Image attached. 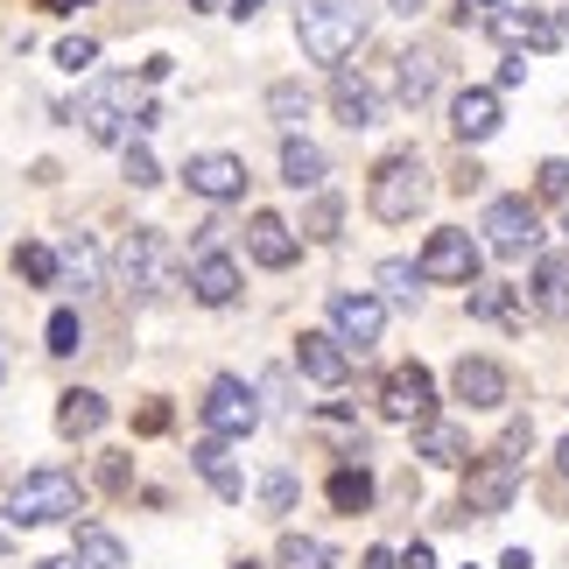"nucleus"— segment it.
I'll return each mask as SVG.
<instances>
[{
	"label": "nucleus",
	"mask_w": 569,
	"mask_h": 569,
	"mask_svg": "<svg viewBox=\"0 0 569 569\" xmlns=\"http://www.w3.org/2000/svg\"><path fill=\"white\" fill-rule=\"evenodd\" d=\"M366 21H373V0H310V8L296 14V42L310 63H345L359 50Z\"/></svg>",
	"instance_id": "f257e3e1"
},
{
	"label": "nucleus",
	"mask_w": 569,
	"mask_h": 569,
	"mask_svg": "<svg viewBox=\"0 0 569 569\" xmlns=\"http://www.w3.org/2000/svg\"><path fill=\"white\" fill-rule=\"evenodd\" d=\"M535 443V422H507V436L471 457V478H465V513H499L507 499L520 492V450Z\"/></svg>",
	"instance_id": "f03ea898"
},
{
	"label": "nucleus",
	"mask_w": 569,
	"mask_h": 569,
	"mask_svg": "<svg viewBox=\"0 0 569 569\" xmlns=\"http://www.w3.org/2000/svg\"><path fill=\"white\" fill-rule=\"evenodd\" d=\"M113 289L120 296H141V302H156L177 289V253H169V239L156 226H134L120 239V253H113Z\"/></svg>",
	"instance_id": "7ed1b4c3"
},
{
	"label": "nucleus",
	"mask_w": 569,
	"mask_h": 569,
	"mask_svg": "<svg viewBox=\"0 0 569 569\" xmlns=\"http://www.w3.org/2000/svg\"><path fill=\"white\" fill-rule=\"evenodd\" d=\"M366 204H373L380 226H408V218L429 204V162L415 156V148L387 156V162L373 169V183H366Z\"/></svg>",
	"instance_id": "20e7f679"
},
{
	"label": "nucleus",
	"mask_w": 569,
	"mask_h": 569,
	"mask_svg": "<svg viewBox=\"0 0 569 569\" xmlns=\"http://www.w3.org/2000/svg\"><path fill=\"white\" fill-rule=\"evenodd\" d=\"M63 513H78V478L63 465H42V471H29L8 492V520H14V528H50V520H63Z\"/></svg>",
	"instance_id": "39448f33"
},
{
	"label": "nucleus",
	"mask_w": 569,
	"mask_h": 569,
	"mask_svg": "<svg viewBox=\"0 0 569 569\" xmlns=\"http://www.w3.org/2000/svg\"><path fill=\"white\" fill-rule=\"evenodd\" d=\"M78 120H84L92 141H134L148 127V106H134V78H106L99 92L78 106Z\"/></svg>",
	"instance_id": "423d86ee"
},
{
	"label": "nucleus",
	"mask_w": 569,
	"mask_h": 569,
	"mask_svg": "<svg viewBox=\"0 0 569 569\" xmlns=\"http://www.w3.org/2000/svg\"><path fill=\"white\" fill-rule=\"evenodd\" d=\"M486 247H492L499 260L535 253V247H541V211L528 204V197H492V211H486Z\"/></svg>",
	"instance_id": "0eeeda50"
},
{
	"label": "nucleus",
	"mask_w": 569,
	"mask_h": 569,
	"mask_svg": "<svg viewBox=\"0 0 569 569\" xmlns=\"http://www.w3.org/2000/svg\"><path fill=\"white\" fill-rule=\"evenodd\" d=\"M204 429L211 436H226V443H232V436H253L260 429V393L247 387V380H211V393H204Z\"/></svg>",
	"instance_id": "6e6552de"
},
{
	"label": "nucleus",
	"mask_w": 569,
	"mask_h": 569,
	"mask_svg": "<svg viewBox=\"0 0 569 569\" xmlns=\"http://www.w3.org/2000/svg\"><path fill=\"white\" fill-rule=\"evenodd\" d=\"M492 36L507 42L513 57H520V50H556V42L569 36V21H556L549 8H499V14H492Z\"/></svg>",
	"instance_id": "1a4fd4ad"
},
{
	"label": "nucleus",
	"mask_w": 569,
	"mask_h": 569,
	"mask_svg": "<svg viewBox=\"0 0 569 569\" xmlns=\"http://www.w3.org/2000/svg\"><path fill=\"white\" fill-rule=\"evenodd\" d=\"M380 408H387V422H429L436 415V380L422 366H393L387 387H380Z\"/></svg>",
	"instance_id": "9d476101"
},
{
	"label": "nucleus",
	"mask_w": 569,
	"mask_h": 569,
	"mask_svg": "<svg viewBox=\"0 0 569 569\" xmlns=\"http://www.w3.org/2000/svg\"><path fill=\"white\" fill-rule=\"evenodd\" d=\"M422 274L429 281H478V247H471V232H429V247H422Z\"/></svg>",
	"instance_id": "9b49d317"
},
{
	"label": "nucleus",
	"mask_w": 569,
	"mask_h": 569,
	"mask_svg": "<svg viewBox=\"0 0 569 569\" xmlns=\"http://www.w3.org/2000/svg\"><path fill=\"white\" fill-rule=\"evenodd\" d=\"M296 366L317 387H345V373H352V345H345L338 331H302L296 338Z\"/></svg>",
	"instance_id": "f8f14e48"
},
{
	"label": "nucleus",
	"mask_w": 569,
	"mask_h": 569,
	"mask_svg": "<svg viewBox=\"0 0 569 569\" xmlns=\"http://www.w3.org/2000/svg\"><path fill=\"white\" fill-rule=\"evenodd\" d=\"M380 323H387V302L380 296H352V289L331 296V331L352 345V352H366V345L380 338Z\"/></svg>",
	"instance_id": "ddd939ff"
},
{
	"label": "nucleus",
	"mask_w": 569,
	"mask_h": 569,
	"mask_svg": "<svg viewBox=\"0 0 569 569\" xmlns=\"http://www.w3.org/2000/svg\"><path fill=\"white\" fill-rule=\"evenodd\" d=\"M436 84H443V57H436L429 42H415V50L393 57V99L401 106H429Z\"/></svg>",
	"instance_id": "4468645a"
},
{
	"label": "nucleus",
	"mask_w": 569,
	"mask_h": 569,
	"mask_svg": "<svg viewBox=\"0 0 569 569\" xmlns=\"http://www.w3.org/2000/svg\"><path fill=\"white\" fill-rule=\"evenodd\" d=\"M183 183L197 197H211V204H232V197L247 190V162H239V156H190Z\"/></svg>",
	"instance_id": "2eb2a0df"
},
{
	"label": "nucleus",
	"mask_w": 569,
	"mask_h": 569,
	"mask_svg": "<svg viewBox=\"0 0 569 569\" xmlns=\"http://www.w3.org/2000/svg\"><path fill=\"white\" fill-rule=\"evenodd\" d=\"M450 127H457V141H492V134H499V92H486V84L457 92Z\"/></svg>",
	"instance_id": "dca6fc26"
},
{
	"label": "nucleus",
	"mask_w": 569,
	"mask_h": 569,
	"mask_svg": "<svg viewBox=\"0 0 569 569\" xmlns=\"http://www.w3.org/2000/svg\"><path fill=\"white\" fill-rule=\"evenodd\" d=\"M331 106H338V120L352 127V134H359V127H380V92L359 71H338L331 78Z\"/></svg>",
	"instance_id": "f3484780"
},
{
	"label": "nucleus",
	"mask_w": 569,
	"mask_h": 569,
	"mask_svg": "<svg viewBox=\"0 0 569 569\" xmlns=\"http://www.w3.org/2000/svg\"><path fill=\"white\" fill-rule=\"evenodd\" d=\"M247 247H253L260 268H296V232H289V218H274V211H253Z\"/></svg>",
	"instance_id": "a211bd4d"
},
{
	"label": "nucleus",
	"mask_w": 569,
	"mask_h": 569,
	"mask_svg": "<svg viewBox=\"0 0 569 569\" xmlns=\"http://www.w3.org/2000/svg\"><path fill=\"white\" fill-rule=\"evenodd\" d=\"M190 296L204 302V310H226V302L239 296V268L226 253H197V268H190Z\"/></svg>",
	"instance_id": "6ab92c4d"
},
{
	"label": "nucleus",
	"mask_w": 569,
	"mask_h": 569,
	"mask_svg": "<svg viewBox=\"0 0 569 569\" xmlns=\"http://www.w3.org/2000/svg\"><path fill=\"white\" fill-rule=\"evenodd\" d=\"M450 387H457V401H471V408H499V401H507V373H499L492 359H457Z\"/></svg>",
	"instance_id": "aec40b11"
},
{
	"label": "nucleus",
	"mask_w": 569,
	"mask_h": 569,
	"mask_svg": "<svg viewBox=\"0 0 569 569\" xmlns=\"http://www.w3.org/2000/svg\"><path fill=\"white\" fill-rule=\"evenodd\" d=\"M106 415H113V408H106V393L71 387V393L57 401V429H63V436H99V429H106Z\"/></svg>",
	"instance_id": "412c9836"
},
{
	"label": "nucleus",
	"mask_w": 569,
	"mask_h": 569,
	"mask_svg": "<svg viewBox=\"0 0 569 569\" xmlns=\"http://www.w3.org/2000/svg\"><path fill=\"white\" fill-rule=\"evenodd\" d=\"M190 457H197V471H204V486H211L218 499H239V492H247V478L232 471V450H226V436H204V443H197Z\"/></svg>",
	"instance_id": "4be33fe9"
},
{
	"label": "nucleus",
	"mask_w": 569,
	"mask_h": 569,
	"mask_svg": "<svg viewBox=\"0 0 569 569\" xmlns=\"http://www.w3.org/2000/svg\"><path fill=\"white\" fill-rule=\"evenodd\" d=\"M535 310L556 317V323H569V253H549L535 268Z\"/></svg>",
	"instance_id": "5701e85b"
},
{
	"label": "nucleus",
	"mask_w": 569,
	"mask_h": 569,
	"mask_svg": "<svg viewBox=\"0 0 569 569\" xmlns=\"http://www.w3.org/2000/svg\"><path fill=\"white\" fill-rule=\"evenodd\" d=\"M57 260H63V281H57V289H99V247H92V232H71L57 247Z\"/></svg>",
	"instance_id": "b1692460"
},
{
	"label": "nucleus",
	"mask_w": 569,
	"mask_h": 569,
	"mask_svg": "<svg viewBox=\"0 0 569 569\" xmlns=\"http://www.w3.org/2000/svg\"><path fill=\"white\" fill-rule=\"evenodd\" d=\"M422 457L436 471H457V465H471V436L450 422H422Z\"/></svg>",
	"instance_id": "393cba45"
},
{
	"label": "nucleus",
	"mask_w": 569,
	"mask_h": 569,
	"mask_svg": "<svg viewBox=\"0 0 569 569\" xmlns=\"http://www.w3.org/2000/svg\"><path fill=\"white\" fill-rule=\"evenodd\" d=\"M281 183H289V190H323V148L281 141Z\"/></svg>",
	"instance_id": "a878e982"
},
{
	"label": "nucleus",
	"mask_w": 569,
	"mask_h": 569,
	"mask_svg": "<svg viewBox=\"0 0 569 569\" xmlns=\"http://www.w3.org/2000/svg\"><path fill=\"white\" fill-rule=\"evenodd\" d=\"M323 492H331L338 513H366V507H373V478H366V465H338Z\"/></svg>",
	"instance_id": "bb28decb"
},
{
	"label": "nucleus",
	"mask_w": 569,
	"mask_h": 569,
	"mask_svg": "<svg viewBox=\"0 0 569 569\" xmlns=\"http://www.w3.org/2000/svg\"><path fill=\"white\" fill-rule=\"evenodd\" d=\"M422 260H380V289L387 302H401V310H415V296H422Z\"/></svg>",
	"instance_id": "cd10ccee"
},
{
	"label": "nucleus",
	"mask_w": 569,
	"mask_h": 569,
	"mask_svg": "<svg viewBox=\"0 0 569 569\" xmlns=\"http://www.w3.org/2000/svg\"><path fill=\"white\" fill-rule=\"evenodd\" d=\"M78 562L84 569H127V549H120V535H106V528H78Z\"/></svg>",
	"instance_id": "c85d7f7f"
},
{
	"label": "nucleus",
	"mask_w": 569,
	"mask_h": 569,
	"mask_svg": "<svg viewBox=\"0 0 569 569\" xmlns=\"http://www.w3.org/2000/svg\"><path fill=\"white\" fill-rule=\"evenodd\" d=\"M14 268H21V281H36V289H57V281H63V260L50 247H21Z\"/></svg>",
	"instance_id": "c756f323"
},
{
	"label": "nucleus",
	"mask_w": 569,
	"mask_h": 569,
	"mask_svg": "<svg viewBox=\"0 0 569 569\" xmlns=\"http://www.w3.org/2000/svg\"><path fill=\"white\" fill-rule=\"evenodd\" d=\"M281 569H331V549L323 541H310V535H281V556H274Z\"/></svg>",
	"instance_id": "7c9ffc66"
},
{
	"label": "nucleus",
	"mask_w": 569,
	"mask_h": 569,
	"mask_svg": "<svg viewBox=\"0 0 569 569\" xmlns=\"http://www.w3.org/2000/svg\"><path fill=\"white\" fill-rule=\"evenodd\" d=\"M268 106H274V120H281V127H302V113H310V92H302L296 78H281L274 92H268Z\"/></svg>",
	"instance_id": "2f4dec72"
},
{
	"label": "nucleus",
	"mask_w": 569,
	"mask_h": 569,
	"mask_svg": "<svg viewBox=\"0 0 569 569\" xmlns=\"http://www.w3.org/2000/svg\"><path fill=\"white\" fill-rule=\"evenodd\" d=\"M471 317H492V323H520V302H513V289H478V296H471Z\"/></svg>",
	"instance_id": "473e14b6"
},
{
	"label": "nucleus",
	"mask_w": 569,
	"mask_h": 569,
	"mask_svg": "<svg viewBox=\"0 0 569 569\" xmlns=\"http://www.w3.org/2000/svg\"><path fill=\"white\" fill-rule=\"evenodd\" d=\"M78 345H84V317H78V310H57V317H50V352L71 359Z\"/></svg>",
	"instance_id": "72a5a7b5"
},
{
	"label": "nucleus",
	"mask_w": 569,
	"mask_h": 569,
	"mask_svg": "<svg viewBox=\"0 0 569 569\" xmlns=\"http://www.w3.org/2000/svg\"><path fill=\"white\" fill-rule=\"evenodd\" d=\"M127 183H134V190H156L162 183V169H156V156H148L141 141H127Z\"/></svg>",
	"instance_id": "f704fd0d"
},
{
	"label": "nucleus",
	"mask_w": 569,
	"mask_h": 569,
	"mask_svg": "<svg viewBox=\"0 0 569 569\" xmlns=\"http://www.w3.org/2000/svg\"><path fill=\"white\" fill-rule=\"evenodd\" d=\"M260 507H268V513H289V507H296V471H268V486H260Z\"/></svg>",
	"instance_id": "c9c22d12"
},
{
	"label": "nucleus",
	"mask_w": 569,
	"mask_h": 569,
	"mask_svg": "<svg viewBox=\"0 0 569 569\" xmlns=\"http://www.w3.org/2000/svg\"><path fill=\"white\" fill-rule=\"evenodd\" d=\"M535 197H549V204H556V197H569V162L562 156H549V162L535 169Z\"/></svg>",
	"instance_id": "e433bc0d"
},
{
	"label": "nucleus",
	"mask_w": 569,
	"mask_h": 569,
	"mask_svg": "<svg viewBox=\"0 0 569 569\" xmlns=\"http://www.w3.org/2000/svg\"><path fill=\"white\" fill-rule=\"evenodd\" d=\"M92 57H99L92 36H63L57 42V63H63V71H92Z\"/></svg>",
	"instance_id": "4c0bfd02"
},
{
	"label": "nucleus",
	"mask_w": 569,
	"mask_h": 569,
	"mask_svg": "<svg viewBox=\"0 0 569 569\" xmlns=\"http://www.w3.org/2000/svg\"><path fill=\"white\" fill-rule=\"evenodd\" d=\"M310 232L317 239H338V197H323V204L310 211Z\"/></svg>",
	"instance_id": "58836bf2"
},
{
	"label": "nucleus",
	"mask_w": 569,
	"mask_h": 569,
	"mask_svg": "<svg viewBox=\"0 0 569 569\" xmlns=\"http://www.w3.org/2000/svg\"><path fill=\"white\" fill-rule=\"evenodd\" d=\"M134 429H141V436H162V429H169V408H162V401H148V408L134 415Z\"/></svg>",
	"instance_id": "ea45409f"
},
{
	"label": "nucleus",
	"mask_w": 569,
	"mask_h": 569,
	"mask_svg": "<svg viewBox=\"0 0 569 569\" xmlns=\"http://www.w3.org/2000/svg\"><path fill=\"white\" fill-rule=\"evenodd\" d=\"M359 569H401V556H393V549H366Z\"/></svg>",
	"instance_id": "a19ab883"
},
{
	"label": "nucleus",
	"mask_w": 569,
	"mask_h": 569,
	"mask_svg": "<svg viewBox=\"0 0 569 569\" xmlns=\"http://www.w3.org/2000/svg\"><path fill=\"white\" fill-rule=\"evenodd\" d=\"M471 14H499V0H457V21H471Z\"/></svg>",
	"instance_id": "79ce46f5"
},
{
	"label": "nucleus",
	"mask_w": 569,
	"mask_h": 569,
	"mask_svg": "<svg viewBox=\"0 0 569 569\" xmlns=\"http://www.w3.org/2000/svg\"><path fill=\"white\" fill-rule=\"evenodd\" d=\"M401 569H436V556H429V549H422V541H415V549H408V556H401Z\"/></svg>",
	"instance_id": "37998d69"
},
{
	"label": "nucleus",
	"mask_w": 569,
	"mask_h": 569,
	"mask_svg": "<svg viewBox=\"0 0 569 569\" xmlns=\"http://www.w3.org/2000/svg\"><path fill=\"white\" fill-rule=\"evenodd\" d=\"M42 8H57V14H71V8H92V0H42Z\"/></svg>",
	"instance_id": "c03bdc74"
},
{
	"label": "nucleus",
	"mask_w": 569,
	"mask_h": 569,
	"mask_svg": "<svg viewBox=\"0 0 569 569\" xmlns=\"http://www.w3.org/2000/svg\"><path fill=\"white\" fill-rule=\"evenodd\" d=\"M36 569H84L78 556H57V562H36Z\"/></svg>",
	"instance_id": "a18cd8bd"
},
{
	"label": "nucleus",
	"mask_w": 569,
	"mask_h": 569,
	"mask_svg": "<svg viewBox=\"0 0 569 569\" xmlns=\"http://www.w3.org/2000/svg\"><path fill=\"white\" fill-rule=\"evenodd\" d=\"M556 465H562V478H569V436H562V450H556Z\"/></svg>",
	"instance_id": "49530a36"
},
{
	"label": "nucleus",
	"mask_w": 569,
	"mask_h": 569,
	"mask_svg": "<svg viewBox=\"0 0 569 569\" xmlns=\"http://www.w3.org/2000/svg\"><path fill=\"white\" fill-rule=\"evenodd\" d=\"M415 8H422V0H393V14H415Z\"/></svg>",
	"instance_id": "de8ad7c7"
},
{
	"label": "nucleus",
	"mask_w": 569,
	"mask_h": 569,
	"mask_svg": "<svg viewBox=\"0 0 569 569\" xmlns=\"http://www.w3.org/2000/svg\"><path fill=\"white\" fill-rule=\"evenodd\" d=\"M260 8V0H232V14H253Z\"/></svg>",
	"instance_id": "09e8293b"
},
{
	"label": "nucleus",
	"mask_w": 569,
	"mask_h": 569,
	"mask_svg": "<svg viewBox=\"0 0 569 569\" xmlns=\"http://www.w3.org/2000/svg\"><path fill=\"white\" fill-rule=\"evenodd\" d=\"M232 569H260V562H232Z\"/></svg>",
	"instance_id": "8fccbe9b"
},
{
	"label": "nucleus",
	"mask_w": 569,
	"mask_h": 569,
	"mask_svg": "<svg viewBox=\"0 0 569 569\" xmlns=\"http://www.w3.org/2000/svg\"><path fill=\"white\" fill-rule=\"evenodd\" d=\"M0 556H8V535H0Z\"/></svg>",
	"instance_id": "3c124183"
},
{
	"label": "nucleus",
	"mask_w": 569,
	"mask_h": 569,
	"mask_svg": "<svg viewBox=\"0 0 569 569\" xmlns=\"http://www.w3.org/2000/svg\"><path fill=\"white\" fill-rule=\"evenodd\" d=\"M0 366H8V359H0Z\"/></svg>",
	"instance_id": "603ef678"
}]
</instances>
